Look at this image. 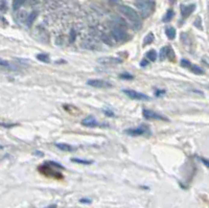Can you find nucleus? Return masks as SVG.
<instances>
[{"label": "nucleus", "mask_w": 209, "mask_h": 208, "mask_svg": "<svg viewBox=\"0 0 209 208\" xmlns=\"http://www.w3.org/2000/svg\"><path fill=\"white\" fill-rule=\"evenodd\" d=\"M119 59H115V58H101L98 59V62L99 63H103V64H110V63H120L121 61H117Z\"/></svg>", "instance_id": "f8f14e48"}, {"label": "nucleus", "mask_w": 209, "mask_h": 208, "mask_svg": "<svg viewBox=\"0 0 209 208\" xmlns=\"http://www.w3.org/2000/svg\"><path fill=\"white\" fill-rule=\"evenodd\" d=\"M74 40H75V32H74V30H71V33H70V40H69V41L73 42Z\"/></svg>", "instance_id": "393cba45"}, {"label": "nucleus", "mask_w": 209, "mask_h": 208, "mask_svg": "<svg viewBox=\"0 0 209 208\" xmlns=\"http://www.w3.org/2000/svg\"><path fill=\"white\" fill-rule=\"evenodd\" d=\"M82 124L85 127H95L97 124V121L93 116H88L82 120Z\"/></svg>", "instance_id": "1a4fd4ad"}, {"label": "nucleus", "mask_w": 209, "mask_h": 208, "mask_svg": "<svg viewBox=\"0 0 209 208\" xmlns=\"http://www.w3.org/2000/svg\"><path fill=\"white\" fill-rule=\"evenodd\" d=\"M202 61H203L204 63H205L206 65H208V66H209V58H207V57H204Z\"/></svg>", "instance_id": "a878e982"}, {"label": "nucleus", "mask_w": 209, "mask_h": 208, "mask_svg": "<svg viewBox=\"0 0 209 208\" xmlns=\"http://www.w3.org/2000/svg\"><path fill=\"white\" fill-rule=\"evenodd\" d=\"M73 161V162H76V163H84V164H90V163H92V161L88 160H82V159H77V158H73V159H71Z\"/></svg>", "instance_id": "412c9836"}, {"label": "nucleus", "mask_w": 209, "mask_h": 208, "mask_svg": "<svg viewBox=\"0 0 209 208\" xmlns=\"http://www.w3.org/2000/svg\"><path fill=\"white\" fill-rule=\"evenodd\" d=\"M142 114H143L144 118H148V119H160V120H166V118L164 117V116L160 115V114H158L156 112H154V111L152 110H148V109H144L143 112H142Z\"/></svg>", "instance_id": "39448f33"}, {"label": "nucleus", "mask_w": 209, "mask_h": 208, "mask_svg": "<svg viewBox=\"0 0 209 208\" xmlns=\"http://www.w3.org/2000/svg\"><path fill=\"white\" fill-rule=\"evenodd\" d=\"M136 8H138L141 17H148L154 11V2L152 0H139L136 2Z\"/></svg>", "instance_id": "f257e3e1"}, {"label": "nucleus", "mask_w": 209, "mask_h": 208, "mask_svg": "<svg viewBox=\"0 0 209 208\" xmlns=\"http://www.w3.org/2000/svg\"><path fill=\"white\" fill-rule=\"evenodd\" d=\"M87 84L95 88H107L111 86L108 82H104L103 80H87Z\"/></svg>", "instance_id": "0eeeda50"}, {"label": "nucleus", "mask_w": 209, "mask_h": 208, "mask_svg": "<svg viewBox=\"0 0 209 208\" xmlns=\"http://www.w3.org/2000/svg\"><path fill=\"white\" fill-rule=\"evenodd\" d=\"M36 16H37V13H34V14L30 15V17H28V19H27V25H32V23L34 22Z\"/></svg>", "instance_id": "4be33fe9"}, {"label": "nucleus", "mask_w": 209, "mask_h": 208, "mask_svg": "<svg viewBox=\"0 0 209 208\" xmlns=\"http://www.w3.org/2000/svg\"><path fill=\"white\" fill-rule=\"evenodd\" d=\"M26 0H14V1H13V8H14L15 11L19 10V8L23 5V3Z\"/></svg>", "instance_id": "a211bd4d"}, {"label": "nucleus", "mask_w": 209, "mask_h": 208, "mask_svg": "<svg viewBox=\"0 0 209 208\" xmlns=\"http://www.w3.org/2000/svg\"><path fill=\"white\" fill-rule=\"evenodd\" d=\"M157 57H158V55H157V52L154 50V49H152V50H150L148 53H146V58H148V59L150 60V61H152V62L156 61Z\"/></svg>", "instance_id": "dca6fc26"}, {"label": "nucleus", "mask_w": 209, "mask_h": 208, "mask_svg": "<svg viewBox=\"0 0 209 208\" xmlns=\"http://www.w3.org/2000/svg\"><path fill=\"white\" fill-rule=\"evenodd\" d=\"M111 36L116 42H122L126 39V33L120 27H114L111 32Z\"/></svg>", "instance_id": "20e7f679"}, {"label": "nucleus", "mask_w": 209, "mask_h": 208, "mask_svg": "<svg viewBox=\"0 0 209 208\" xmlns=\"http://www.w3.org/2000/svg\"><path fill=\"white\" fill-rule=\"evenodd\" d=\"M165 93V91L164 90H162V91H157L156 92V95H161V94H164Z\"/></svg>", "instance_id": "bb28decb"}, {"label": "nucleus", "mask_w": 209, "mask_h": 208, "mask_svg": "<svg viewBox=\"0 0 209 208\" xmlns=\"http://www.w3.org/2000/svg\"><path fill=\"white\" fill-rule=\"evenodd\" d=\"M119 11L122 15H123L126 18H128L129 20L133 22V23L139 24L140 23V16L138 15V13L135 10H133L132 8L128 5H120L119 6Z\"/></svg>", "instance_id": "f03ea898"}, {"label": "nucleus", "mask_w": 209, "mask_h": 208, "mask_svg": "<svg viewBox=\"0 0 209 208\" xmlns=\"http://www.w3.org/2000/svg\"><path fill=\"white\" fill-rule=\"evenodd\" d=\"M173 16H174V12H173L172 10H168L167 12H166V15H165V16H164V18H163V21H164V22L170 21V20L173 18Z\"/></svg>", "instance_id": "aec40b11"}, {"label": "nucleus", "mask_w": 209, "mask_h": 208, "mask_svg": "<svg viewBox=\"0 0 209 208\" xmlns=\"http://www.w3.org/2000/svg\"><path fill=\"white\" fill-rule=\"evenodd\" d=\"M55 147L58 149H60L61 151L64 152H72L73 151V147H71L70 144L68 143H55Z\"/></svg>", "instance_id": "ddd939ff"}, {"label": "nucleus", "mask_w": 209, "mask_h": 208, "mask_svg": "<svg viewBox=\"0 0 209 208\" xmlns=\"http://www.w3.org/2000/svg\"><path fill=\"white\" fill-rule=\"evenodd\" d=\"M47 208H55V205H51V206H49V207H47Z\"/></svg>", "instance_id": "c85d7f7f"}, {"label": "nucleus", "mask_w": 209, "mask_h": 208, "mask_svg": "<svg viewBox=\"0 0 209 208\" xmlns=\"http://www.w3.org/2000/svg\"><path fill=\"white\" fill-rule=\"evenodd\" d=\"M195 4H189V5H182V8H181L182 16H183L184 18L188 17L193 12V11H195Z\"/></svg>", "instance_id": "6e6552de"}, {"label": "nucleus", "mask_w": 209, "mask_h": 208, "mask_svg": "<svg viewBox=\"0 0 209 208\" xmlns=\"http://www.w3.org/2000/svg\"><path fill=\"white\" fill-rule=\"evenodd\" d=\"M165 33H166V36H167L168 39L173 40V39H175V37H176V30L173 26H167V27L165 28Z\"/></svg>", "instance_id": "4468645a"}, {"label": "nucleus", "mask_w": 209, "mask_h": 208, "mask_svg": "<svg viewBox=\"0 0 209 208\" xmlns=\"http://www.w3.org/2000/svg\"><path fill=\"white\" fill-rule=\"evenodd\" d=\"M123 93L126 96H129L130 98H132V99H136V100H148V98H150L148 95L143 94V93L137 92V91L131 90V89H124Z\"/></svg>", "instance_id": "7ed1b4c3"}, {"label": "nucleus", "mask_w": 209, "mask_h": 208, "mask_svg": "<svg viewBox=\"0 0 209 208\" xmlns=\"http://www.w3.org/2000/svg\"><path fill=\"white\" fill-rule=\"evenodd\" d=\"M82 47L89 49V50H94V49L97 48V44L92 40H86V41L82 42Z\"/></svg>", "instance_id": "9d476101"}, {"label": "nucleus", "mask_w": 209, "mask_h": 208, "mask_svg": "<svg viewBox=\"0 0 209 208\" xmlns=\"http://www.w3.org/2000/svg\"><path fill=\"white\" fill-rule=\"evenodd\" d=\"M37 59L42 62H45V63H49V57L47 55H44V53H39L37 55Z\"/></svg>", "instance_id": "6ab92c4d"}, {"label": "nucleus", "mask_w": 209, "mask_h": 208, "mask_svg": "<svg viewBox=\"0 0 209 208\" xmlns=\"http://www.w3.org/2000/svg\"><path fill=\"white\" fill-rule=\"evenodd\" d=\"M154 35H153L152 33H148V35L145 36V38L143 39V45H148V44L153 43V41H154Z\"/></svg>", "instance_id": "f3484780"}, {"label": "nucleus", "mask_w": 209, "mask_h": 208, "mask_svg": "<svg viewBox=\"0 0 209 208\" xmlns=\"http://www.w3.org/2000/svg\"><path fill=\"white\" fill-rule=\"evenodd\" d=\"M120 79H126V80H132V79H134V77L133 75H131V74H120Z\"/></svg>", "instance_id": "5701e85b"}, {"label": "nucleus", "mask_w": 209, "mask_h": 208, "mask_svg": "<svg viewBox=\"0 0 209 208\" xmlns=\"http://www.w3.org/2000/svg\"><path fill=\"white\" fill-rule=\"evenodd\" d=\"M148 132V128L145 126H140L138 128H135V129H128L126 130V133L129 134V135H132V136H140V135H143Z\"/></svg>", "instance_id": "423d86ee"}, {"label": "nucleus", "mask_w": 209, "mask_h": 208, "mask_svg": "<svg viewBox=\"0 0 209 208\" xmlns=\"http://www.w3.org/2000/svg\"><path fill=\"white\" fill-rule=\"evenodd\" d=\"M181 65H182V66H184V67H189L190 63L187 61V60L183 59V60H182V61H181Z\"/></svg>", "instance_id": "b1692460"}, {"label": "nucleus", "mask_w": 209, "mask_h": 208, "mask_svg": "<svg viewBox=\"0 0 209 208\" xmlns=\"http://www.w3.org/2000/svg\"><path fill=\"white\" fill-rule=\"evenodd\" d=\"M170 50V47H162L161 48L160 53H159V58H160V60H161V61H164L166 58H168Z\"/></svg>", "instance_id": "9b49d317"}, {"label": "nucleus", "mask_w": 209, "mask_h": 208, "mask_svg": "<svg viewBox=\"0 0 209 208\" xmlns=\"http://www.w3.org/2000/svg\"><path fill=\"white\" fill-rule=\"evenodd\" d=\"M188 68H189L193 73H195V74H204V73H205V71H204L203 69L201 68V67L197 66V65L190 64Z\"/></svg>", "instance_id": "2eb2a0df"}, {"label": "nucleus", "mask_w": 209, "mask_h": 208, "mask_svg": "<svg viewBox=\"0 0 209 208\" xmlns=\"http://www.w3.org/2000/svg\"><path fill=\"white\" fill-rule=\"evenodd\" d=\"M140 65H141V66H145V65H146V62H145V61L141 62V63H140Z\"/></svg>", "instance_id": "cd10ccee"}]
</instances>
